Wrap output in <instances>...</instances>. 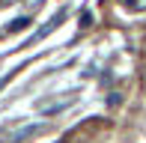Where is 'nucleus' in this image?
Returning a JSON list of instances; mask_svg holds the SVG:
<instances>
[{
	"label": "nucleus",
	"instance_id": "nucleus-3",
	"mask_svg": "<svg viewBox=\"0 0 146 143\" xmlns=\"http://www.w3.org/2000/svg\"><path fill=\"white\" fill-rule=\"evenodd\" d=\"M66 18H69V9H60L57 15H54V18H51V21H48V24H45V27H42V30H36V33H33V39H30L27 45H33V42H39V39H45L48 33H54V30L60 27V24L66 21Z\"/></svg>",
	"mask_w": 146,
	"mask_h": 143
},
{
	"label": "nucleus",
	"instance_id": "nucleus-7",
	"mask_svg": "<svg viewBox=\"0 0 146 143\" xmlns=\"http://www.w3.org/2000/svg\"><path fill=\"white\" fill-rule=\"evenodd\" d=\"M15 3V0H0V9H3V6H12Z\"/></svg>",
	"mask_w": 146,
	"mask_h": 143
},
{
	"label": "nucleus",
	"instance_id": "nucleus-6",
	"mask_svg": "<svg viewBox=\"0 0 146 143\" xmlns=\"http://www.w3.org/2000/svg\"><path fill=\"white\" fill-rule=\"evenodd\" d=\"M90 21H92L90 9H84V12H81V27H90Z\"/></svg>",
	"mask_w": 146,
	"mask_h": 143
},
{
	"label": "nucleus",
	"instance_id": "nucleus-4",
	"mask_svg": "<svg viewBox=\"0 0 146 143\" xmlns=\"http://www.w3.org/2000/svg\"><path fill=\"white\" fill-rule=\"evenodd\" d=\"M24 27H30V18H27V15H21V18H15V21H9V27H6L3 33H18V30H24Z\"/></svg>",
	"mask_w": 146,
	"mask_h": 143
},
{
	"label": "nucleus",
	"instance_id": "nucleus-5",
	"mask_svg": "<svg viewBox=\"0 0 146 143\" xmlns=\"http://www.w3.org/2000/svg\"><path fill=\"white\" fill-rule=\"evenodd\" d=\"M122 6L128 12H143L146 9V0H122Z\"/></svg>",
	"mask_w": 146,
	"mask_h": 143
},
{
	"label": "nucleus",
	"instance_id": "nucleus-2",
	"mask_svg": "<svg viewBox=\"0 0 146 143\" xmlns=\"http://www.w3.org/2000/svg\"><path fill=\"white\" fill-rule=\"evenodd\" d=\"M75 101H78V93H63V99H60V101H51V105H48V101H39L36 107L42 110L45 116H51V113H57V110H63V107L75 105Z\"/></svg>",
	"mask_w": 146,
	"mask_h": 143
},
{
	"label": "nucleus",
	"instance_id": "nucleus-1",
	"mask_svg": "<svg viewBox=\"0 0 146 143\" xmlns=\"http://www.w3.org/2000/svg\"><path fill=\"white\" fill-rule=\"evenodd\" d=\"M45 131H48L45 122H33V125H18V128H12V131H0V140L3 143H27L30 137L45 134Z\"/></svg>",
	"mask_w": 146,
	"mask_h": 143
}]
</instances>
